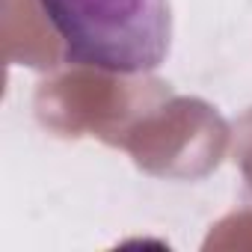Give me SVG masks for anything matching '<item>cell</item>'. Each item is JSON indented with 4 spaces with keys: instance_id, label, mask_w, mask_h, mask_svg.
<instances>
[{
    "instance_id": "obj_1",
    "label": "cell",
    "mask_w": 252,
    "mask_h": 252,
    "mask_svg": "<svg viewBox=\"0 0 252 252\" xmlns=\"http://www.w3.org/2000/svg\"><path fill=\"white\" fill-rule=\"evenodd\" d=\"M65 45V60L116 74L158 68L166 60L169 0H39Z\"/></svg>"
}]
</instances>
